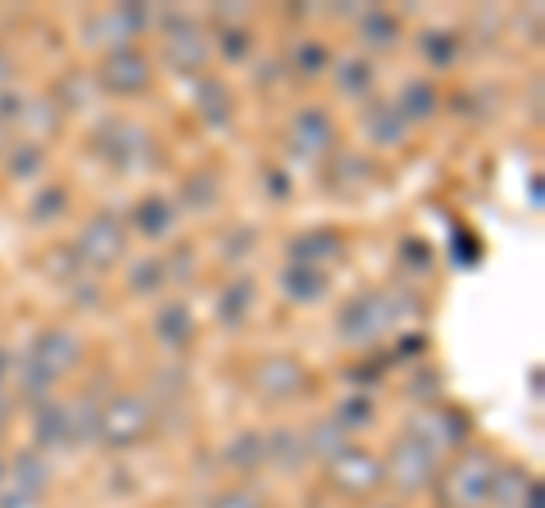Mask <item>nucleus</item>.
<instances>
[{"mask_svg": "<svg viewBox=\"0 0 545 508\" xmlns=\"http://www.w3.org/2000/svg\"><path fill=\"white\" fill-rule=\"evenodd\" d=\"M409 313H414V300H405V291H364L337 313V336L346 345H373Z\"/></svg>", "mask_w": 545, "mask_h": 508, "instance_id": "nucleus-1", "label": "nucleus"}, {"mask_svg": "<svg viewBox=\"0 0 545 508\" xmlns=\"http://www.w3.org/2000/svg\"><path fill=\"white\" fill-rule=\"evenodd\" d=\"M491 486H496V463L491 454L468 450L464 459H455V468L441 481V499L446 508H482L491 499Z\"/></svg>", "mask_w": 545, "mask_h": 508, "instance_id": "nucleus-2", "label": "nucleus"}, {"mask_svg": "<svg viewBox=\"0 0 545 508\" xmlns=\"http://www.w3.org/2000/svg\"><path fill=\"white\" fill-rule=\"evenodd\" d=\"M69 250L78 254L82 268H114L123 259V250H128V227L114 214H96L91 223H82L78 241Z\"/></svg>", "mask_w": 545, "mask_h": 508, "instance_id": "nucleus-3", "label": "nucleus"}, {"mask_svg": "<svg viewBox=\"0 0 545 508\" xmlns=\"http://www.w3.org/2000/svg\"><path fill=\"white\" fill-rule=\"evenodd\" d=\"M159 32H164V64L178 73H200L209 59V41L200 32V23L191 14H164L159 19Z\"/></svg>", "mask_w": 545, "mask_h": 508, "instance_id": "nucleus-4", "label": "nucleus"}, {"mask_svg": "<svg viewBox=\"0 0 545 508\" xmlns=\"http://www.w3.org/2000/svg\"><path fill=\"white\" fill-rule=\"evenodd\" d=\"M150 431V404L141 395H114L109 404H100V440L123 450V445H137Z\"/></svg>", "mask_w": 545, "mask_h": 508, "instance_id": "nucleus-5", "label": "nucleus"}, {"mask_svg": "<svg viewBox=\"0 0 545 508\" xmlns=\"http://www.w3.org/2000/svg\"><path fill=\"white\" fill-rule=\"evenodd\" d=\"M432 472H436V450H427L423 440H414V436H400L396 445H391L387 463H382V477L396 481L405 495L423 490L427 481H432Z\"/></svg>", "mask_w": 545, "mask_h": 508, "instance_id": "nucleus-6", "label": "nucleus"}, {"mask_svg": "<svg viewBox=\"0 0 545 508\" xmlns=\"http://www.w3.org/2000/svg\"><path fill=\"white\" fill-rule=\"evenodd\" d=\"M146 23H150L146 5H114V10H105V14H91V19L82 23V37H87V46L123 50V46H132V37H137Z\"/></svg>", "mask_w": 545, "mask_h": 508, "instance_id": "nucleus-7", "label": "nucleus"}, {"mask_svg": "<svg viewBox=\"0 0 545 508\" xmlns=\"http://www.w3.org/2000/svg\"><path fill=\"white\" fill-rule=\"evenodd\" d=\"M96 150H100V155H105L114 168H123V173H137L141 164H150L141 150H155V146H150V137L141 132L137 123L109 118V123H100V132H96Z\"/></svg>", "mask_w": 545, "mask_h": 508, "instance_id": "nucleus-8", "label": "nucleus"}, {"mask_svg": "<svg viewBox=\"0 0 545 508\" xmlns=\"http://www.w3.org/2000/svg\"><path fill=\"white\" fill-rule=\"evenodd\" d=\"M96 78H100V87H105L109 96H137V91L150 87V59L141 55L137 46L109 50Z\"/></svg>", "mask_w": 545, "mask_h": 508, "instance_id": "nucleus-9", "label": "nucleus"}, {"mask_svg": "<svg viewBox=\"0 0 545 508\" xmlns=\"http://www.w3.org/2000/svg\"><path fill=\"white\" fill-rule=\"evenodd\" d=\"M327 472H332V486L346 490V495H368V490H377L387 481L382 477V463L368 450H359V445H346L337 459L327 463Z\"/></svg>", "mask_w": 545, "mask_h": 508, "instance_id": "nucleus-10", "label": "nucleus"}, {"mask_svg": "<svg viewBox=\"0 0 545 508\" xmlns=\"http://www.w3.org/2000/svg\"><path fill=\"white\" fill-rule=\"evenodd\" d=\"M28 359H37L41 368L50 372V377H60V372L78 368V359H82V341L69 332V327H46V332H37V341H32Z\"/></svg>", "mask_w": 545, "mask_h": 508, "instance_id": "nucleus-11", "label": "nucleus"}, {"mask_svg": "<svg viewBox=\"0 0 545 508\" xmlns=\"http://www.w3.org/2000/svg\"><path fill=\"white\" fill-rule=\"evenodd\" d=\"M409 436L423 440L427 450H441V445H450V450H455V445H464V436H468V418H464V413H455V409H441V404H436V409L418 413Z\"/></svg>", "mask_w": 545, "mask_h": 508, "instance_id": "nucleus-12", "label": "nucleus"}, {"mask_svg": "<svg viewBox=\"0 0 545 508\" xmlns=\"http://www.w3.org/2000/svg\"><path fill=\"white\" fill-rule=\"evenodd\" d=\"M332 141H337V127H332L327 109H300V114L291 118V150H296V155L318 159L332 150Z\"/></svg>", "mask_w": 545, "mask_h": 508, "instance_id": "nucleus-13", "label": "nucleus"}, {"mask_svg": "<svg viewBox=\"0 0 545 508\" xmlns=\"http://www.w3.org/2000/svg\"><path fill=\"white\" fill-rule=\"evenodd\" d=\"M255 391L268 400H291L305 391V368L296 359H264L255 368Z\"/></svg>", "mask_w": 545, "mask_h": 508, "instance_id": "nucleus-14", "label": "nucleus"}, {"mask_svg": "<svg viewBox=\"0 0 545 508\" xmlns=\"http://www.w3.org/2000/svg\"><path fill=\"white\" fill-rule=\"evenodd\" d=\"M173 227H178V209L159 191H150V196H141L132 205V232L146 236V241H164V236H173Z\"/></svg>", "mask_w": 545, "mask_h": 508, "instance_id": "nucleus-15", "label": "nucleus"}, {"mask_svg": "<svg viewBox=\"0 0 545 508\" xmlns=\"http://www.w3.org/2000/svg\"><path fill=\"white\" fill-rule=\"evenodd\" d=\"M32 440H37V450H69V409L60 400H41L32 409Z\"/></svg>", "mask_w": 545, "mask_h": 508, "instance_id": "nucleus-16", "label": "nucleus"}, {"mask_svg": "<svg viewBox=\"0 0 545 508\" xmlns=\"http://www.w3.org/2000/svg\"><path fill=\"white\" fill-rule=\"evenodd\" d=\"M341 250H346V241H341L337 232L314 227V232H300L296 241L287 245V259L291 264H305V268H323V264H332V259H341Z\"/></svg>", "mask_w": 545, "mask_h": 508, "instance_id": "nucleus-17", "label": "nucleus"}, {"mask_svg": "<svg viewBox=\"0 0 545 508\" xmlns=\"http://www.w3.org/2000/svg\"><path fill=\"white\" fill-rule=\"evenodd\" d=\"M191 336H196V318H191L187 300H164L155 313V341L164 350H187Z\"/></svg>", "mask_w": 545, "mask_h": 508, "instance_id": "nucleus-18", "label": "nucleus"}, {"mask_svg": "<svg viewBox=\"0 0 545 508\" xmlns=\"http://www.w3.org/2000/svg\"><path fill=\"white\" fill-rule=\"evenodd\" d=\"M196 114L205 118L209 127H228L232 123V91H228V82L200 73V78H196Z\"/></svg>", "mask_w": 545, "mask_h": 508, "instance_id": "nucleus-19", "label": "nucleus"}, {"mask_svg": "<svg viewBox=\"0 0 545 508\" xmlns=\"http://www.w3.org/2000/svg\"><path fill=\"white\" fill-rule=\"evenodd\" d=\"M278 286L291 304H318L327 295V273L323 268H305V264H287L278 273Z\"/></svg>", "mask_w": 545, "mask_h": 508, "instance_id": "nucleus-20", "label": "nucleus"}, {"mask_svg": "<svg viewBox=\"0 0 545 508\" xmlns=\"http://www.w3.org/2000/svg\"><path fill=\"white\" fill-rule=\"evenodd\" d=\"M373 87H377V73H373V64H368L364 55L337 59V91L346 100H368L373 96Z\"/></svg>", "mask_w": 545, "mask_h": 508, "instance_id": "nucleus-21", "label": "nucleus"}, {"mask_svg": "<svg viewBox=\"0 0 545 508\" xmlns=\"http://www.w3.org/2000/svg\"><path fill=\"white\" fill-rule=\"evenodd\" d=\"M436 105H441V96H436L432 82H427V78H409L405 87H400L396 114L405 118V123H423V118L436 114Z\"/></svg>", "mask_w": 545, "mask_h": 508, "instance_id": "nucleus-22", "label": "nucleus"}, {"mask_svg": "<svg viewBox=\"0 0 545 508\" xmlns=\"http://www.w3.org/2000/svg\"><path fill=\"white\" fill-rule=\"evenodd\" d=\"M364 132H368V141H373V146L387 150V146H400V141H405L409 123L396 114V105H373L364 114Z\"/></svg>", "mask_w": 545, "mask_h": 508, "instance_id": "nucleus-23", "label": "nucleus"}, {"mask_svg": "<svg viewBox=\"0 0 545 508\" xmlns=\"http://www.w3.org/2000/svg\"><path fill=\"white\" fill-rule=\"evenodd\" d=\"M359 41H364V50H396L400 19L387 10H364L359 14Z\"/></svg>", "mask_w": 545, "mask_h": 508, "instance_id": "nucleus-24", "label": "nucleus"}, {"mask_svg": "<svg viewBox=\"0 0 545 508\" xmlns=\"http://www.w3.org/2000/svg\"><path fill=\"white\" fill-rule=\"evenodd\" d=\"M250 300H255V282H250V277L228 282V286H223V295H218V323L228 327V332H237V327L246 323Z\"/></svg>", "mask_w": 545, "mask_h": 508, "instance_id": "nucleus-25", "label": "nucleus"}, {"mask_svg": "<svg viewBox=\"0 0 545 508\" xmlns=\"http://www.w3.org/2000/svg\"><path fill=\"white\" fill-rule=\"evenodd\" d=\"M14 486H19V495H28V499L46 495V486H50L46 454H41V450H23L19 459H14Z\"/></svg>", "mask_w": 545, "mask_h": 508, "instance_id": "nucleus-26", "label": "nucleus"}, {"mask_svg": "<svg viewBox=\"0 0 545 508\" xmlns=\"http://www.w3.org/2000/svg\"><path fill=\"white\" fill-rule=\"evenodd\" d=\"M19 127H23V132H32V141L41 146V141L50 137V132H60V100H55V96L28 100V105H23Z\"/></svg>", "mask_w": 545, "mask_h": 508, "instance_id": "nucleus-27", "label": "nucleus"}, {"mask_svg": "<svg viewBox=\"0 0 545 508\" xmlns=\"http://www.w3.org/2000/svg\"><path fill=\"white\" fill-rule=\"evenodd\" d=\"M300 440H305V454H309V459H327V463H332L341 450H346L350 436H346V431H341L332 418H323V422H314V427H309Z\"/></svg>", "mask_w": 545, "mask_h": 508, "instance_id": "nucleus-28", "label": "nucleus"}, {"mask_svg": "<svg viewBox=\"0 0 545 508\" xmlns=\"http://www.w3.org/2000/svg\"><path fill=\"white\" fill-rule=\"evenodd\" d=\"M169 286V273H164V259L159 254H141L128 264V291L132 295H159Z\"/></svg>", "mask_w": 545, "mask_h": 508, "instance_id": "nucleus-29", "label": "nucleus"}, {"mask_svg": "<svg viewBox=\"0 0 545 508\" xmlns=\"http://www.w3.org/2000/svg\"><path fill=\"white\" fill-rule=\"evenodd\" d=\"M64 209H69V186L46 182V186H37V196L28 200V223L32 227H46V223H55Z\"/></svg>", "mask_w": 545, "mask_h": 508, "instance_id": "nucleus-30", "label": "nucleus"}, {"mask_svg": "<svg viewBox=\"0 0 545 508\" xmlns=\"http://www.w3.org/2000/svg\"><path fill=\"white\" fill-rule=\"evenodd\" d=\"M305 459H309L305 440H300L296 431H273V436H264V463H278L282 472H296Z\"/></svg>", "mask_w": 545, "mask_h": 508, "instance_id": "nucleus-31", "label": "nucleus"}, {"mask_svg": "<svg viewBox=\"0 0 545 508\" xmlns=\"http://www.w3.org/2000/svg\"><path fill=\"white\" fill-rule=\"evenodd\" d=\"M418 55H423L432 69H450L459 59V37L446 28H427V32H418Z\"/></svg>", "mask_w": 545, "mask_h": 508, "instance_id": "nucleus-32", "label": "nucleus"}, {"mask_svg": "<svg viewBox=\"0 0 545 508\" xmlns=\"http://www.w3.org/2000/svg\"><path fill=\"white\" fill-rule=\"evenodd\" d=\"M64 409H69V440L73 445L100 440V404L96 400H73V404H64Z\"/></svg>", "mask_w": 545, "mask_h": 508, "instance_id": "nucleus-33", "label": "nucleus"}, {"mask_svg": "<svg viewBox=\"0 0 545 508\" xmlns=\"http://www.w3.org/2000/svg\"><path fill=\"white\" fill-rule=\"evenodd\" d=\"M327 64H332V55H327L323 41H314V37L291 41V69H296V78H318Z\"/></svg>", "mask_w": 545, "mask_h": 508, "instance_id": "nucleus-34", "label": "nucleus"}, {"mask_svg": "<svg viewBox=\"0 0 545 508\" xmlns=\"http://www.w3.org/2000/svg\"><path fill=\"white\" fill-rule=\"evenodd\" d=\"M223 459H228L237 472H255L259 463H264V436H255V431H241V436H232V445L223 450Z\"/></svg>", "mask_w": 545, "mask_h": 508, "instance_id": "nucleus-35", "label": "nucleus"}, {"mask_svg": "<svg viewBox=\"0 0 545 508\" xmlns=\"http://www.w3.org/2000/svg\"><path fill=\"white\" fill-rule=\"evenodd\" d=\"M5 168H10V177H19V182H32V177L46 168V150H41L37 141H19V146H10Z\"/></svg>", "mask_w": 545, "mask_h": 508, "instance_id": "nucleus-36", "label": "nucleus"}, {"mask_svg": "<svg viewBox=\"0 0 545 508\" xmlns=\"http://www.w3.org/2000/svg\"><path fill=\"white\" fill-rule=\"evenodd\" d=\"M527 486H532V477L518 472V468H509L505 477H496V486H491V504H496V508H523Z\"/></svg>", "mask_w": 545, "mask_h": 508, "instance_id": "nucleus-37", "label": "nucleus"}, {"mask_svg": "<svg viewBox=\"0 0 545 508\" xmlns=\"http://www.w3.org/2000/svg\"><path fill=\"white\" fill-rule=\"evenodd\" d=\"M377 418V409H373V400H368V395H350V400H341V409L332 413V422H337L341 431H359V427H368V422Z\"/></svg>", "mask_w": 545, "mask_h": 508, "instance_id": "nucleus-38", "label": "nucleus"}, {"mask_svg": "<svg viewBox=\"0 0 545 508\" xmlns=\"http://www.w3.org/2000/svg\"><path fill=\"white\" fill-rule=\"evenodd\" d=\"M14 377H19V391L28 395V400H37V404H41V400H50L46 391H50V386H55V377H50V372L41 368L37 359H23L19 368H14Z\"/></svg>", "mask_w": 545, "mask_h": 508, "instance_id": "nucleus-39", "label": "nucleus"}, {"mask_svg": "<svg viewBox=\"0 0 545 508\" xmlns=\"http://www.w3.org/2000/svg\"><path fill=\"white\" fill-rule=\"evenodd\" d=\"M182 200H187L191 214H209V209L218 205V182L209 173L187 177V186H182Z\"/></svg>", "mask_w": 545, "mask_h": 508, "instance_id": "nucleus-40", "label": "nucleus"}, {"mask_svg": "<svg viewBox=\"0 0 545 508\" xmlns=\"http://www.w3.org/2000/svg\"><path fill=\"white\" fill-rule=\"evenodd\" d=\"M255 241H259L255 227H237V232L223 236V245H218V250H223V259H228V264H237V259H246V254L255 250Z\"/></svg>", "mask_w": 545, "mask_h": 508, "instance_id": "nucleus-41", "label": "nucleus"}, {"mask_svg": "<svg viewBox=\"0 0 545 508\" xmlns=\"http://www.w3.org/2000/svg\"><path fill=\"white\" fill-rule=\"evenodd\" d=\"M218 41H223V59H246L250 55V32L246 28H223L218 32Z\"/></svg>", "mask_w": 545, "mask_h": 508, "instance_id": "nucleus-42", "label": "nucleus"}, {"mask_svg": "<svg viewBox=\"0 0 545 508\" xmlns=\"http://www.w3.org/2000/svg\"><path fill=\"white\" fill-rule=\"evenodd\" d=\"M78 273H82V264H78V254H73V250H55V254H50V277L73 282Z\"/></svg>", "mask_w": 545, "mask_h": 508, "instance_id": "nucleus-43", "label": "nucleus"}, {"mask_svg": "<svg viewBox=\"0 0 545 508\" xmlns=\"http://www.w3.org/2000/svg\"><path fill=\"white\" fill-rule=\"evenodd\" d=\"M23 105H28V96H23V91H0V123L5 127H14L23 118Z\"/></svg>", "mask_w": 545, "mask_h": 508, "instance_id": "nucleus-44", "label": "nucleus"}, {"mask_svg": "<svg viewBox=\"0 0 545 508\" xmlns=\"http://www.w3.org/2000/svg\"><path fill=\"white\" fill-rule=\"evenodd\" d=\"M400 254H405V264L418 268V273L432 264V250H427V241H405V245H400Z\"/></svg>", "mask_w": 545, "mask_h": 508, "instance_id": "nucleus-45", "label": "nucleus"}, {"mask_svg": "<svg viewBox=\"0 0 545 508\" xmlns=\"http://www.w3.org/2000/svg\"><path fill=\"white\" fill-rule=\"evenodd\" d=\"M464 254V259H459V264H464V268H473L477 264V241H473V236H468V232H455V236H450V254Z\"/></svg>", "mask_w": 545, "mask_h": 508, "instance_id": "nucleus-46", "label": "nucleus"}, {"mask_svg": "<svg viewBox=\"0 0 545 508\" xmlns=\"http://www.w3.org/2000/svg\"><path fill=\"white\" fill-rule=\"evenodd\" d=\"M214 508H259V499L250 490H228V495H218Z\"/></svg>", "mask_w": 545, "mask_h": 508, "instance_id": "nucleus-47", "label": "nucleus"}, {"mask_svg": "<svg viewBox=\"0 0 545 508\" xmlns=\"http://www.w3.org/2000/svg\"><path fill=\"white\" fill-rule=\"evenodd\" d=\"M73 300H78L82 309H96V304H100V286H87V282H78V286H73Z\"/></svg>", "mask_w": 545, "mask_h": 508, "instance_id": "nucleus-48", "label": "nucleus"}, {"mask_svg": "<svg viewBox=\"0 0 545 508\" xmlns=\"http://www.w3.org/2000/svg\"><path fill=\"white\" fill-rule=\"evenodd\" d=\"M264 186H268V196L287 200V177H282V173H264Z\"/></svg>", "mask_w": 545, "mask_h": 508, "instance_id": "nucleus-49", "label": "nucleus"}, {"mask_svg": "<svg viewBox=\"0 0 545 508\" xmlns=\"http://www.w3.org/2000/svg\"><path fill=\"white\" fill-rule=\"evenodd\" d=\"M14 87V59L0 50V91H10Z\"/></svg>", "mask_w": 545, "mask_h": 508, "instance_id": "nucleus-50", "label": "nucleus"}, {"mask_svg": "<svg viewBox=\"0 0 545 508\" xmlns=\"http://www.w3.org/2000/svg\"><path fill=\"white\" fill-rule=\"evenodd\" d=\"M545 504V495H541V481L532 477V486H527V495H523V508H541Z\"/></svg>", "mask_w": 545, "mask_h": 508, "instance_id": "nucleus-51", "label": "nucleus"}, {"mask_svg": "<svg viewBox=\"0 0 545 508\" xmlns=\"http://www.w3.org/2000/svg\"><path fill=\"white\" fill-rule=\"evenodd\" d=\"M32 504H37V499L19 495V490H14V495H5V499H0V508H32Z\"/></svg>", "mask_w": 545, "mask_h": 508, "instance_id": "nucleus-52", "label": "nucleus"}, {"mask_svg": "<svg viewBox=\"0 0 545 508\" xmlns=\"http://www.w3.org/2000/svg\"><path fill=\"white\" fill-rule=\"evenodd\" d=\"M10 146H14V137H10V127L0 123V155H5V150H10Z\"/></svg>", "mask_w": 545, "mask_h": 508, "instance_id": "nucleus-53", "label": "nucleus"}, {"mask_svg": "<svg viewBox=\"0 0 545 508\" xmlns=\"http://www.w3.org/2000/svg\"><path fill=\"white\" fill-rule=\"evenodd\" d=\"M5 377H10V354L0 350V386H5Z\"/></svg>", "mask_w": 545, "mask_h": 508, "instance_id": "nucleus-54", "label": "nucleus"}, {"mask_svg": "<svg viewBox=\"0 0 545 508\" xmlns=\"http://www.w3.org/2000/svg\"><path fill=\"white\" fill-rule=\"evenodd\" d=\"M5 422H10V400L0 395V431H5Z\"/></svg>", "mask_w": 545, "mask_h": 508, "instance_id": "nucleus-55", "label": "nucleus"}, {"mask_svg": "<svg viewBox=\"0 0 545 508\" xmlns=\"http://www.w3.org/2000/svg\"><path fill=\"white\" fill-rule=\"evenodd\" d=\"M0 477H5V468H0Z\"/></svg>", "mask_w": 545, "mask_h": 508, "instance_id": "nucleus-56", "label": "nucleus"}]
</instances>
